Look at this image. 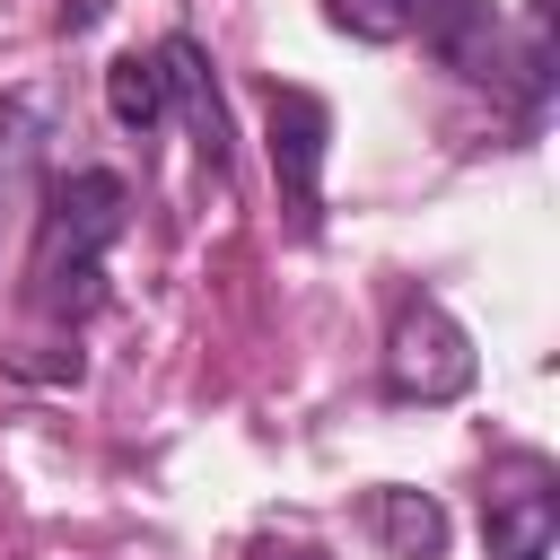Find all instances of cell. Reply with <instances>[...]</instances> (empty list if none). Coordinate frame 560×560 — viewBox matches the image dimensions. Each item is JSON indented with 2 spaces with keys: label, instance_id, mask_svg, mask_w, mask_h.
Segmentation results:
<instances>
[{
  "label": "cell",
  "instance_id": "obj_9",
  "mask_svg": "<svg viewBox=\"0 0 560 560\" xmlns=\"http://www.w3.org/2000/svg\"><path fill=\"white\" fill-rule=\"evenodd\" d=\"M324 18L341 35H359V44H402L411 18H420V0H324Z\"/></svg>",
  "mask_w": 560,
  "mask_h": 560
},
{
  "label": "cell",
  "instance_id": "obj_4",
  "mask_svg": "<svg viewBox=\"0 0 560 560\" xmlns=\"http://www.w3.org/2000/svg\"><path fill=\"white\" fill-rule=\"evenodd\" d=\"M324 149H332V105L315 88H271V175L298 236H315L324 210Z\"/></svg>",
  "mask_w": 560,
  "mask_h": 560
},
{
  "label": "cell",
  "instance_id": "obj_5",
  "mask_svg": "<svg viewBox=\"0 0 560 560\" xmlns=\"http://www.w3.org/2000/svg\"><path fill=\"white\" fill-rule=\"evenodd\" d=\"M420 44L455 70V79H499V9L490 0H420Z\"/></svg>",
  "mask_w": 560,
  "mask_h": 560
},
{
  "label": "cell",
  "instance_id": "obj_10",
  "mask_svg": "<svg viewBox=\"0 0 560 560\" xmlns=\"http://www.w3.org/2000/svg\"><path fill=\"white\" fill-rule=\"evenodd\" d=\"M254 560H324V551H306V542H254Z\"/></svg>",
  "mask_w": 560,
  "mask_h": 560
},
{
  "label": "cell",
  "instance_id": "obj_7",
  "mask_svg": "<svg viewBox=\"0 0 560 560\" xmlns=\"http://www.w3.org/2000/svg\"><path fill=\"white\" fill-rule=\"evenodd\" d=\"M368 525H376V542L394 551V560H438L446 551V508L429 499V490H368Z\"/></svg>",
  "mask_w": 560,
  "mask_h": 560
},
{
  "label": "cell",
  "instance_id": "obj_8",
  "mask_svg": "<svg viewBox=\"0 0 560 560\" xmlns=\"http://www.w3.org/2000/svg\"><path fill=\"white\" fill-rule=\"evenodd\" d=\"M105 105H114V122H122L131 140H149V131L166 122V61H158V52H122V61L105 70Z\"/></svg>",
  "mask_w": 560,
  "mask_h": 560
},
{
  "label": "cell",
  "instance_id": "obj_1",
  "mask_svg": "<svg viewBox=\"0 0 560 560\" xmlns=\"http://www.w3.org/2000/svg\"><path fill=\"white\" fill-rule=\"evenodd\" d=\"M131 228V184L114 166H70L44 184L35 254H26V306L52 324H79L105 306V254Z\"/></svg>",
  "mask_w": 560,
  "mask_h": 560
},
{
  "label": "cell",
  "instance_id": "obj_3",
  "mask_svg": "<svg viewBox=\"0 0 560 560\" xmlns=\"http://www.w3.org/2000/svg\"><path fill=\"white\" fill-rule=\"evenodd\" d=\"M481 542H490V560H551V542H560V472H551V455H499L490 464Z\"/></svg>",
  "mask_w": 560,
  "mask_h": 560
},
{
  "label": "cell",
  "instance_id": "obj_2",
  "mask_svg": "<svg viewBox=\"0 0 560 560\" xmlns=\"http://www.w3.org/2000/svg\"><path fill=\"white\" fill-rule=\"evenodd\" d=\"M472 385V332L438 298H402L385 332V394L394 402H455Z\"/></svg>",
  "mask_w": 560,
  "mask_h": 560
},
{
  "label": "cell",
  "instance_id": "obj_6",
  "mask_svg": "<svg viewBox=\"0 0 560 560\" xmlns=\"http://www.w3.org/2000/svg\"><path fill=\"white\" fill-rule=\"evenodd\" d=\"M158 61H166V105H184V122H192V149H201V166H210V175H228V105H219V88H210V61H201V44L166 35V44H158Z\"/></svg>",
  "mask_w": 560,
  "mask_h": 560
}]
</instances>
